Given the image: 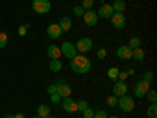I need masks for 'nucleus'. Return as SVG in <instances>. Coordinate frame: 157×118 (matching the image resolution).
Here are the masks:
<instances>
[{"label":"nucleus","mask_w":157,"mask_h":118,"mask_svg":"<svg viewBox=\"0 0 157 118\" xmlns=\"http://www.w3.org/2000/svg\"><path fill=\"white\" fill-rule=\"evenodd\" d=\"M113 8H112V5H107V3H104V5H101L99 6V10H98V13L96 14L99 16V18H102V19H110V16L113 14Z\"/></svg>","instance_id":"nucleus-11"},{"label":"nucleus","mask_w":157,"mask_h":118,"mask_svg":"<svg viewBox=\"0 0 157 118\" xmlns=\"http://www.w3.org/2000/svg\"><path fill=\"white\" fill-rule=\"evenodd\" d=\"M145 96H148V99L151 101V102H157V91L155 90H148V93L145 95Z\"/></svg>","instance_id":"nucleus-23"},{"label":"nucleus","mask_w":157,"mask_h":118,"mask_svg":"<svg viewBox=\"0 0 157 118\" xmlns=\"http://www.w3.org/2000/svg\"><path fill=\"white\" fill-rule=\"evenodd\" d=\"M61 68H63L61 60H52V61H50V69L54 71V73H60Z\"/></svg>","instance_id":"nucleus-20"},{"label":"nucleus","mask_w":157,"mask_h":118,"mask_svg":"<svg viewBox=\"0 0 157 118\" xmlns=\"http://www.w3.org/2000/svg\"><path fill=\"white\" fill-rule=\"evenodd\" d=\"M149 82H146V81H138L137 84H135V96L137 98H145V95L148 93V90H149Z\"/></svg>","instance_id":"nucleus-6"},{"label":"nucleus","mask_w":157,"mask_h":118,"mask_svg":"<svg viewBox=\"0 0 157 118\" xmlns=\"http://www.w3.org/2000/svg\"><path fill=\"white\" fill-rule=\"evenodd\" d=\"M116 55L120 57V58H123V60L132 58V47H129V46H121V47H118Z\"/></svg>","instance_id":"nucleus-14"},{"label":"nucleus","mask_w":157,"mask_h":118,"mask_svg":"<svg viewBox=\"0 0 157 118\" xmlns=\"http://www.w3.org/2000/svg\"><path fill=\"white\" fill-rule=\"evenodd\" d=\"M88 107V102L86 101H78L77 102V110H85Z\"/></svg>","instance_id":"nucleus-31"},{"label":"nucleus","mask_w":157,"mask_h":118,"mask_svg":"<svg viewBox=\"0 0 157 118\" xmlns=\"http://www.w3.org/2000/svg\"><path fill=\"white\" fill-rule=\"evenodd\" d=\"M118 73H120V69H118V68H110L107 74H109L110 79H116L118 77Z\"/></svg>","instance_id":"nucleus-27"},{"label":"nucleus","mask_w":157,"mask_h":118,"mask_svg":"<svg viewBox=\"0 0 157 118\" xmlns=\"http://www.w3.org/2000/svg\"><path fill=\"white\" fill-rule=\"evenodd\" d=\"M140 44H141V39L140 38H137V36H134V38H130V41H129V47H132V49H135V47H140Z\"/></svg>","instance_id":"nucleus-22"},{"label":"nucleus","mask_w":157,"mask_h":118,"mask_svg":"<svg viewBox=\"0 0 157 118\" xmlns=\"http://www.w3.org/2000/svg\"><path fill=\"white\" fill-rule=\"evenodd\" d=\"M50 115V109L47 106H44V104H41V106L38 107V116H41V118H46Z\"/></svg>","instance_id":"nucleus-19"},{"label":"nucleus","mask_w":157,"mask_h":118,"mask_svg":"<svg viewBox=\"0 0 157 118\" xmlns=\"http://www.w3.org/2000/svg\"><path fill=\"white\" fill-rule=\"evenodd\" d=\"M32 6H33L35 13H38V14H47L50 11V2L49 0H33Z\"/></svg>","instance_id":"nucleus-3"},{"label":"nucleus","mask_w":157,"mask_h":118,"mask_svg":"<svg viewBox=\"0 0 157 118\" xmlns=\"http://www.w3.org/2000/svg\"><path fill=\"white\" fill-rule=\"evenodd\" d=\"M71 69L77 74H86L91 69V61L85 55H75L71 58Z\"/></svg>","instance_id":"nucleus-1"},{"label":"nucleus","mask_w":157,"mask_h":118,"mask_svg":"<svg viewBox=\"0 0 157 118\" xmlns=\"http://www.w3.org/2000/svg\"><path fill=\"white\" fill-rule=\"evenodd\" d=\"M61 29H60V25L58 24H50L49 27H47V35L52 38V39H57L61 36Z\"/></svg>","instance_id":"nucleus-15"},{"label":"nucleus","mask_w":157,"mask_h":118,"mask_svg":"<svg viewBox=\"0 0 157 118\" xmlns=\"http://www.w3.org/2000/svg\"><path fill=\"white\" fill-rule=\"evenodd\" d=\"M82 18H83V21H85V24L88 25V27H94V25L98 24V14L93 10H86Z\"/></svg>","instance_id":"nucleus-7"},{"label":"nucleus","mask_w":157,"mask_h":118,"mask_svg":"<svg viewBox=\"0 0 157 118\" xmlns=\"http://www.w3.org/2000/svg\"><path fill=\"white\" fill-rule=\"evenodd\" d=\"M47 93H49V95H54V93H57V84H54V85H49V87H47Z\"/></svg>","instance_id":"nucleus-33"},{"label":"nucleus","mask_w":157,"mask_h":118,"mask_svg":"<svg viewBox=\"0 0 157 118\" xmlns=\"http://www.w3.org/2000/svg\"><path fill=\"white\" fill-rule=\"evenodd\" d=\"M60 29H61V32L63 33H66V32H69L71 30V27H72V21H71V18H68V16H64V18H61L60 19Z\"/></svg>","instance_id":"nucleus-16"},{"label":"nucleus","mask_w":157,"mask_h":118,"mask_svg":"<svg viewBox=\"0 0 157 118\" xmlns=\"http://www.w3.org/2000/svg\"><path fill=\"white\" fill-rule=\"evenodd\" d=\"M93 5H94V0H82V8L83 10H91L93 8Z\"/></svg>","instance_id":"nucleus-24"},{"label":"nucleus","mask_w":157,"mask_h":118,"mask_svg":"<svg viewBox=\"0 0 157 118\" xmlns=\"http://www.w3.org/2000/svg\"><path fill=\"white\" fill-rule=\"evenodd\" d=\"M5 118H14V115H10L8 113V115H5Z\"/></svg>","instance_id":"nucleus-39"},{"label":"nucleus","mask_w":157,"mask_h":118,"mask_svg":"<svg viewBox=\"0 0 157 118\" xmlns=\"http://www.w3.org/2000/svg\"><path fill=\"white\" fill-rule=\"evenodd\" d=\"M107 106H110V107L118 106V98H116L115 95H112V96H109V98H107Z\"/></svg>","instance_id":"nucleus-25"},{"label":"nucleus","mask_w":157,"mask_h":118,"mask_svg":"<svg viewBox=\"0 0 157 118\" xmlns=\"http://www.w3.org/2000/svg\"><path fill=\"white\" fill-rule=\"evenodd\" d=\"M112 8H113L115 13H124V10H126V2H124V0H115L113 5H112Z\"/></svg>","instance_id":"nucleus-18"},{"label":"nucleus","mask_w":157,"mask_h":118,"mask_svg":"<svg viewBox=\"0 0 157 118\" xmlns=\"http://www.w3.org/2000/svg\"><path fill=\"white\" fill-rule=\"evenodd\" d=\"M145 57H146V54H145V50H143L141 47L132 49V58H135L137 61H143V60H145Z\"/></svg>","instance_id":"nucleus-17"},{"label":"nucleus","mask_w":157,"mask_h":118,"mask_svg":"<svg viewBox=\"0 0 157 118\" xmlns=\"http://www.w3.org/2000/svg\"><path fill=\"white\" fill-rule=\"evenodd\" d=\"M116 79H120V81H126V79H127V73H124V71L121 73V71H120V73H118V77H116Z\"/></svg>","instance_id":"nucleus-37"},{"label":"nucleus","mask_w":157,"mask_h":118,"mask_svg":"<svg viewBox=\"0 0 157 118\" xmlns=\"http://www.w3.org/2000/svg\"><path fill=\"white\" fill-rule=\"evenodd\" d=\"M32 118H41V116H38V115H36V116H32Z\"/></svg>","instance_id":"nucleus-42"},{"label":"nucleus","mask_w":157,"mask_h":118,"mask_svg":"<svg viewBox=\"0 0 157 118\" xmlns=\"http://www.w3.org/2000/svg\"><path fill=\"white\" fill-rule=\"evenodd\" d=\"M6 41H8V35L3 33V32H0V49H3L6 46Z\"/></svg>","instance_id":"nucleus-26"},{"label":"nucleus","mask_w":157,"mask_h":118,"mask_svg":"<svg viewBox=\"0 0 157 118\" xmlns=\"http://www.w3.org/2000/svg\"><path fill=\"white\" fill-rule=\"evenodd\" d=\"M113 95L116 98H121V96L127 95V85H126L124 81H120V82H116L113 85Z\"/></svg>","instance_id":"nucleus-12"},{"label":"nucleus","mask_w":157,"mask_h":118,"mask_svg":"<svg viewBox=\"0 0 157 118\" xmlns=\"http://www.w3.org/2000/svg\"><path fill=\"white\" fill-rule=\"evenodd\" d=\"M118 106L121 107L123 112H132L135 109V101H134V98L124 95L121 98H118Z\"/></svg>","instance_id":"nucleus-2"},{"label":"nucleus","mask_w":157,"mask_h":118,"mask_svg":"<svg viewBox=\"0 0 157 118\" xmlns=\"http://www.w3.org/2000/svg\"><path fill=\"white\" fill-rule=\"evenodd\" d=\"M60 50H61V55H64L66 58H74L75 55H77V49H75V46L74 44H71V43H63L61 46H60Z\"/></svg>","instance_id":"nucleus-4"},{"label":"nucleus","mask_w":157,"mask_h":118,"mask_svg":"<svg viewBox=\"0 0 157 118\" xmlns=\"http://www.w3.org/2000/svg\"><path fill=\"white\" fill-rule=\"evenodd\" d=\"M57 93L60 95V98H68L72 93V88L61 81V82H57Z\"/></svg>","instance_id":"nucleus-8"},{"label":"nucleus","mask_w":157,"mask_h":118,"mask_svg":"<svg viewBox=\"0 0 157 118\" xmlns=\"http://www.w3.org/2000/svg\"><path fill=\"white\" fill-rule=\"evenodd\" d=\"M110 19H112L113 27H116V29H123L126 25V18H124L123 13H113L110 16Z\"/></svg>","instance_id":"nucleus-9"},{"label":"nucleus","mask_w":157,"mask_h":118,"mask_svg":"<svg viewBox=\"0 0 157 118\" xmlns=\"http://www.w3.org/2000/svg\"><path fill=\"white\" fill-rule=\"evenodd\" d=\"M72 10H74V14H75V16H80V18L83 16V13H85V10H83L82 6H74Z\"/></svg>","instance_id":"nucleus-30"},{"label":"nucleus","mask_w":157,"mask_h":118,"mask_svg":"<svg viewBox=\"0 0 157 118\" xmlns=\"http://www.w3.org/2000/svg\"><path fill=\"white\" fill-rule=\"evenodd\" d=\"M61 106H63V110H66L68 113H74L77 112V102L72 99V98H63V102H61Z\"/></svg>","instance_id":"nucleus-10"},{"label":"nucleus","mask_w":157,"mask_h":118,"mask_svg":"<svg viewBox=\"0 0 157 118\" xmlns=\"http://www.w3.org/2000/svg\"><path fill=\"white\" fill-rule=\"evenodd\" d=\"M27 29H29V24L21 25V27H19V35H21V36H24L25 33H27Z\"/></svg>","instance_id":"nucleus-34"},{"label":"nucleus","mask_w":157,"mask_h":118,"mask_svg":"<svg viewBox=\"0 0 157 118\" xmlns=\"http://www.w3.org/2000/svg\"><path fill=\"white\" fill-rule=\"evenodd\" d=\"M50 101L54 102V104H58V102H60V95H58V93H54V95H50Z\"/></svg>","instance_id":"nucleus-35"},{"label":"nucleus","mask_w":157,"mask_h":118,"mask_svg":"<svg viewBox=\"0 0 157 118\" xmlns=\"http://www.w3.org/2000/svg\"><path fill=\"white\" fill-rule=\"evenodd\" d=\"M93 118H107V113H105V110H98V112H94Z\"/></svg>","instance_id":"nucleus-32"},{"label":"nucleus","mask_w":157,"mask_h":118,"mask_svg":"<svg viewBox=\"0 0 157 118\" xmlns=\"http://www.w3.org/2000/svg\"><path fill=\"white\" fill-rule=\"evenodd\" d=\"M143 81H146V82H152L154 81V73H151V71H148V73H145V76H143Z\"/></svg>","instance_id":"nucleus-28"},{"label":"nucleus","mask_w":157,"mask_h":118,"mask_svg":"<svg viewBox=\"0 0 157 118\" xmlns=\"http://www.w3.org/2000/svg\"><path fill=\"white\" fill-rule=\"evenodd\" d=\"M82 112H83V116H85V118H93V115H94V110L90 109V107H86V109L82 110Z\"/></svg>","instance_id":"nucleus-29"},{"label":"nucleus","mask_w":157,"mask_h":118,"mask_svg":"<svg viewBox=\"0 0 157 118\" xmlns=\"http://www.w3.org/2000/svg\"><path fill=\"white\" fill-rule=\"evenodd\" d=\"M75 49H77V52H82V54L90 52L91 49H93V41H91L90 38H80L75 44Z\"/></svg>","instance_id":"nucleus-5"},{"label":"nucleus","mask_w":157,"mask_h":118,"mask_svg":"<svg viewBox=\"0 0 157 118\" xmlns=\"http://www.w3.org/2000/svg\"><path fill=\"white\" fill-rule=\"evenodd\" d=\"M105 55H107V50H105V49H99V50H98V57H99L101 60L105 58Z\"/></svg>","instance_id":"nucleus-36"},{"label":"nucleus","mask_w":157,"mask_h":118,"mask_svg":"<svg viewBox=\"0 0 157 118\" xmlns=\"http://www.w3.org/2000/svg\"><path fill=\"white\" fill-rule=\"evenodd\" d=\"M146 115H148V118H155V116H157V104H155V102H152L151 106L148 107Z\"/></svg>","instance_id":"nucleus-21"},{"label":"nucleus","mask_w":157,"mask_h":118,"mask_svg":"<svg viewBox=\"0 0 157 118\" xmlns=\"http://www.w3.org/2000/svg\"><path fill=\"white\" fill-rule=\"evenodd\" d=\"M47 55H49L50 60H60V57H61L60 46H55V44L47 46Z\"/></svg>","instance_id":"nucleus-13"},{"label":"nucleus","mask_w":157,"mask_h":118,"mask_svg":"<svg viewBox=\"0 0 157 118\" xmlns=\"http://www.w3.org/2000/svg\"><path fill=\"white\" fill-rule=\"evenodd\" d=\"M14 118H25L22 113H17V115H14Z\"/></svg>","instance_id":"nucleus-38"},{"label":"nucleus","mask_w":157,"mask_h":118,"mask_svg":"<svg viewBox=\"0 0 157 118\" xmlns=\"http://www.w3.org/2000/svg\"><path fill=\"white\" fill-rule=\"evenodd\" d=\"M107 118H120V116H116V115H112V116H107Z\"/></svg>","instance_id":"nucleus-40"},{"label":"nucleus","mask_w":157,"mask_h":118,"mask_svg":"<svg viewBox=\"0 0 157 118\" xmlns=\"http://www.w3.org/2000/svg\"><path fill=\"white\" fill-rule=\"evenodd\" d=\"M46 118H55V116H52V115H49V116H46Z\"/></svg>","instance_id":"nucleus-41"}]
</instances>
